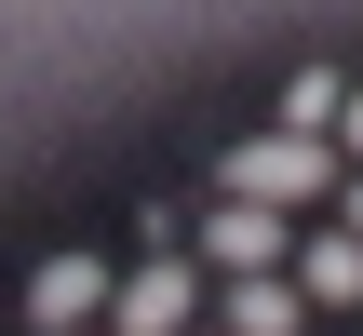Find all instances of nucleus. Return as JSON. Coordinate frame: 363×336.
<instances>
[{
	"label": "nucleus",
	"mask_w": 363,
	"mask_h": 336,
	"mask_svg": "<svg viewBox=\"0 0 363 336\" xmlns=\"http://www.w3.org/2000/svg\"><path fill=\"white\" fill-rule=\"evenodd\" d=\"M229 202L310 215V202H337V148H323V135H242V148H229Z\"/></svg>",
	"instance_id": "obj_1"
},
{
	"label": "nucleus",
	"mask_w": 363,
	"mask_h": 336,
	"mask_svg": "<svg viewBox=\"0 0 363 336\" xmlns=\"http://www.w3.org/2000/svg\"><path fill=\"white\" fill-rule=\"evenodd\" d=\"M202 323V269H189V242L175 256H135L121 283H108V323L94 336H189Z\"/></svg>",
	"instance_id": "obj_2"
},
{
	"label": "nucleus",
	"mask_w": 363,
	"mask_h": 336,
	"mask_svg": "<svg viewBox=\"0 0 363 336\" xmlns=\"http://www.w3.org/2000/svg\"><path fill=\"white\" fill-rule=\"evenodd\" d=\"M108 283H121L108 256H40L27 269V336H94L108 323Z\"/></svg>",
	"instance_id": "obj_3"
},
{
	"label": "nucleus",
	"mask_w": 363,
	"mask_h": 336,
	"mask_svg": "<svg viewBox=\"0 0 363 336\" xmlns=\"http://www.w3.org/2000/svg\"><path fill=\"white\" fill-rule=\"evenodd\" d=\"M283 242H296V215H256V202H216V215L189 229V269L242 283V269H283Z\"/></svg>",
	"instance_id": "obj_4"
},
{
	"label": "nucleus",
	"mask_w": 363,
	"mask_h": 336,
	"mask_svg": "<svg viewBox=\"0 0 363 336\" xmlns=\"http://www.w3.org/2000/svg\"><path fill=\"white\" fill-rule=\"evenodd\" d=\"M283 283H296V310H363V242L323 215V229H296L283 242Z\"/></svg>",
	"instance_id": "obj_5"
},
{
	"label": "nucleus",
	"mask_w": 363,
	"mask_h": 336,
	"mask_svg": "<svg viewBox=\"0 0 363 336\" xmlns=\"http://www.w3.org/2000/svg\"><path fill=\"white\" fill-rule=\"evenodd\" d=\"M202 323H216V336H310V310H296V283H283V269H242Z\"/></svg>",
	"instance_id": "obj_6"
},
{
	"label": "nucleus",
	"mask_w": 363,
	"mask_h": 336,
	"mask_svg": "<svg viewBox=\"0 0 363 336\" xmlns=\"http://www.w3.org/2000/svg\"><path fill=\"white\" fill-rule=\"evenodd\" d=\"M337 94H350L337 67H296V81H283V135H323V121H337Z\"/></svg>",
	"instance_id": "obj_7"
},
{
	"label": "nucleus",
	"mask_w": 363,
	"mask_h": 336,
	"mask_svg": "<svg viewBox=\"0 0 363 336\" xmlns=\"http://www.w3.org/2000/svg\"><path fill=\"white\" fill-rule=\"evenodd\" d=\"M323 148H337V175H363V81L337 94V121H323Z\"/></svg>",
	"instance_id": "obj_8"
},
{
	"label": "nucleus",
	"mask_w": 363,
	"mask_h": 336,
	"mask_svg": "<svg viewBox=\"0 0 363 336\" xmlns=\"http://www.w3.org/2000/svg\"><path fill=\"white\" fill-rule=\"evenodd\" d=\"M337 229H350V242H363V175H337Z\"/></svg>",
	"instance_id": "obj_9"
},
{
	"label": "nucleus",
	"mask_w": 363,
	"mask_h": 336,
	"mask_svg": "<svg viewBox=\"0 0 363 336\" xmlns=\"http://www.w3.org/2000/svg\"><path fill=\"white\" fill-rule=\"evenodd\" d=\"M189 336H216V323H189Z\"/></svg>",
	"instance_id": "obj_10"
},
{
	"label": "nucleus",
	"mask_w": 363,
	"mask_h": 336,
	"mask_svg": "<svg viewBox=\"0 0 363 336\" xmlns=\"http://www.w3.org/2000/svg\"><path fill=\"white\" fill-rule=\"evenodd\" d=\"M350 336H363V310H350Z\"/></svg>",
	"instance_id": "obj_11"
}]
</instances>
